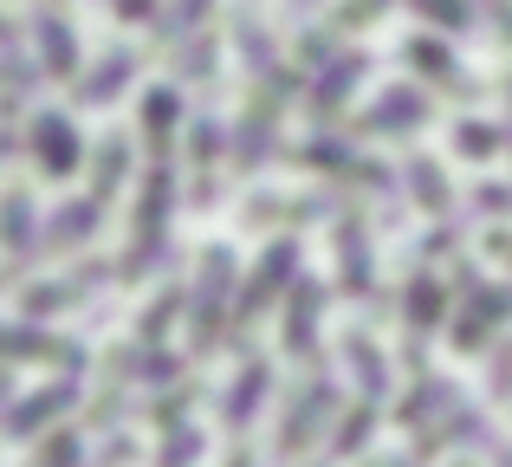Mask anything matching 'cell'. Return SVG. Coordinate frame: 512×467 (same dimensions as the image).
<instances>
[{"mask_svg":"<svg viewBox=\"0 0 512 467\" xmlns=\"http://www.w3.org/2000/svg\"><path fill=\"white\" fill-rule=\"evenodd\" d=\"M234 299H240V260L234 247H201L195 286H188V351L214 357L234 331Z\"/></svg>","mask_w":512,"mask_h":467,"instance_id":"obj_1","label":"cell"},{"mask_svg":"<svg viewBox=\"0 0 512 467\" xmlns=\"http://www.w3.org/2000/svg\"><path fill=\"white\" fill-rule=\"evenodd\" d=\"M299 234H279V240H266V253L253 260V273L240 279V299H234V331H227V351H240V357H253L247 351V338H253V325L266 318V305H286V292L299 286Z\"/></svg>","mask_w":512,"mask_h":467,"instance_id":"obj_2","label":"cell"},{"mask_svg":"<svg viewBox=\"0 0 512 467\" xmlns=\"http://www.w3.org/2000/svg\"><path fill=\"white\" fill-rule=\"evenodd\" d=\"M338 416H344V390H338V377H331V364L318 357L312 377H305L299 390H292V403H286V422H279V435H273V455L279 461L312 455L318 435L338 429Z\"/></svg>","mask_w":512,"mask_h":467,"instance_id":"obj_3","label":"cell"},{"mask_svg":"<svg viewBox=\"0 0 512 467\" xmlns=\"http://www.w3.org/2000/svg\"><path fill=\"white\" fill-rule=\"evenodd\" d=\"M512 325V286H493V279H474V286L454 299L448 318V344L461 357H487L493 351V331Z\"/></svg>","mask_w":512,"mask_h":467,"instance_id":"obj_4","label":"cell"},{"mask_svg":"<svg viewBox=\"0 0 512 467\" xmlns=\"http://www.w3.org/2000/svg\"><path fill=\"white\" fill-rule=\"evenodd\" d=\"M26 150H33V169L46 182H65V176H78V169L91 163L72 111H33V124H26Z\"/></svg>","mask_w":512,"mask_h":467,"instance_id":"obj_5","label":"cell"},{"mask_svg":"<svg viewBox=\"0 0 512 467\" xmlns=\"http://www.w3.org/2000/svg\"><path fill=\"white\" fill-rule=\"evenodd\" d=\"M72 403H78V377H52V383H39L33 396H20V403L0 416V435H7V442H39V435H52L65 416H72Z\"/></svg>","mask_w":512,"mask_h":467,"instance_id":"obj_6","label":"cell"},{"mask_svg":"<svg viewBox=\"0 0 512 467\" xmlns=\"http://www.w3.org/2000/svg\"><path fill=\"white\" fill-rule=\"evenodd\" d=\"M325 305H331V286H318V279H299V286L286 292V305H279V344H286V357H299V364H318V331H325Z\"/></svg>","mask_w":512,"mask_h":467,"instance_id":"obj_7","label":"cell"},{"mask_svg":"<svg viewBox=\"0 0 512 467\" xmlns=\"http://www.w3.org/2000/svg\"><path fill=\"white\" fill-rule=\"evenodd\" d=\"M363 78H370V52H338V59L325 65V72H312V85H305V117H312L318 130H331L338 124V111L350 104V91L363 85Z\"/></svg>","mask_w":512,"mask_h":467,"instance_id":"obj_8","label":"cell"},{"mask_svg":"<svg viewBox=\"0 0 512 467\" xmlns=\"http://www.w3.org/2000/svg\"><path fill=\"white\" fill-rule=\"evenodd\" d=\"M435 117V98L422 85H389L376 104H363V117L350 124V137H409Z\"/></svg>","mask_w":512,"mask_h":467,"instance_id":"obj_9","label":"cell"},{"mask_svg":"<svg viewBox=\"0 0 512 467\" xmlns=\"http://www.w3.org/2000/svg\"><path fill=\"white\" fill-rule=\"evenodd\" d=\"M338 286H344V299H357V305H370L376 292V247H370V221L357 215V202L338 215Z\"/></svg>","mask_w":512,"mask_h":467,"instance_id":"obj_10","label":"cell"},{"mask_svg":"<svg viewBox=\"0 0 512 467\" xmlns=\"http://www.w3.org/2000/svg\"><path fill=\"white\" fill-rule=\"evenodd\" d=\"M266 396H273V364H266L260 351L240 357L234 383H227V396H221V429H227V435H247L253 422H260Z\"/></svg>","mask_w":512,"mask_h":467,"instance_id":"obj_11","label":"cell"},{"mask_svg":"<svg viewBox=\"0 0 512 467\" xmlns=\"http://www.w3.org/2000/svg\"><path fill=\"white\" fill-rule=\"evenodd\" d=\"M448 318H454V286L441 273H428V266H415L409 286H402V331L409 338H435Z\"/></svg>","mask_w":512,"mask_h":467,"instance_id":"obj_12","label":"cell"},{"mask_svg":"<svg viewBox=\"0 0 512 467\" xmlns=\"http://www.w3.org/2000/svg\"><path fill=\"white\" fill-rule=\"evenodd\" d=\"M137 65H143L137 46H111L98 65H85V72H78V85H72L78 111H104V104H117L130 91V78H137Z\"/></svg>","mask_w":512,"mask_h":467,"instance_id":"obj_13","label":"cell"},{"mask_svg":"<svg viewBox=\"0 0 512 467\" xmlns=\"http://www.w3.org/2000/svg\"><path fill=\"white\" fill-rule=\"evenodd\" d=\"M0 247H7V266H33L39 253V208H33V189H20V182H7L0 189Z\"/></svg>","mask_w":512,"mask_h":467,"instance_id":"obj_14","label":"cell"},{"mask_svg":"<svg viewBox=\"0 0 512 467\" xmlns=\"http://www.w3.org/2000/svg\"><path fill=\"white\" fill-rule=\"evenodd\" d=\"M26 33H33V46H39V65H46V78H72V85H78V72H85V52H78L72 20H65L59 7H39L33 20H26Z\"/></svg>","mask_w":512,"mask_h":467,"instance_id":"obj_15","label":"cell"},{"mask_svg":"<svg viewBox=\"0 0 512 467\" xmlns=\"http://www.w3.org/2000/svg\"><path fill=\"white\" fill-rule=\"evenodd\" d=\"M137 130H143V143H150V156H175V137L188 130V98H182V85H175V78L143 91Z\"/></svg>","mask_w":512,"mask_h":467,"instance_id":"obj_16","label":"cell"},{"mask_svg":"<svg viewBox=\"0 0 512 467\" xmlns=\"http://www.w3.org/2000/svg\"><path fill=\"white\" fill-rule=\"evenodd\" d=\"M402 59H409L415 72L428 78V85H441L448 98H480V85L461 72V59H454V46H448L441 33H415L409 46H402Z\"/></svg>","mask_w":512,"mask_h":467,"instance_id":"obj_17","label":"cell"},{"mask_svg":"<svg viewBox=\"0 0 512 467\" xmlns=\"http://www.w3.org/2000/svg\"><path fill=\"white\" fill-rule=\"evenodd\" d=\"M286 163L312 169V176H338V182H350V169L363 163V150H357V137H350V130H318V137L292 143Z\"/></svg>","mask_w":512,"mask_h":467,"instance_id":"obj_18","label":"cell"},{"mask_svg":"<svg viewBox=\"0 0 512 467\" xmlns=\"http://www.w3.org/2000/svg\"><path fill=\"white\" fill-rule=\"evenodd\" d=\"M454 403H461V383L441 377V370H428V377H415V383H409V396H402L389 416H396L402 429H435V422L448 416Z\"/></svg>","mask_w":512,"mask_h":467,"instance_id":"obj_19","label":"cell"},{"mask_svg":"<svg viewBox=\"0 0 512 467\" xmlns=\"http://www.w3.org/2000/svg\"><path fill=\"white\" fill-rule=\"evenodd\" d=\"M104 228V202L98 195H72V202H59L52 208V221H46V253H78V247H91V234Z\"/></svg>","mask_w":512,"mask_h":467,"instance_id":"obj_20","label":"cell"},{"mask_svg":"<svg viewBox=\"0 0 512 467\" xmlns=\"http://www.w3.org/2000/svg\"><path fill=\"white\" fill-rule=\"evenodd\" d=\"M344 370H350V383H357V396L389 403V357L370 331H344Z\"/></svg>","mask_w":512,"mask_h":467,"instance_id":"obj_21","label":"cell"},{"mask_svg":"<svg viewBox=\"0 0 512 467\" xmlns=\"http://www.w3.org/2000/svg\"><path fill=\"white\" fill-rule=\"evenodd\" d=\"M402 189H409V202L422 208V215H435V221H448V215H454L448 169H441L435 156H402Z\"/></svg>","mask_w":512,"mask_h":467,"instance_id":"obj_22","label":"cell"},{"mask_svg":"<svg viewBox=\"0 0 512 467\" xmlns=\"http://www.w3.org/2000/svg\"><path fill=\"white\" fill-rule=\"evenodd\" d=\"M376 422H383V403H370V396L344 403L338 429L325 435V455H331V461H350V455H363V448H370V435H376Z\"/></svg>","mask_w":512,"mask_h":467,"instance_id":"obj_23","label":"cell"},{"mask_svg":"<svg viewBox=\"0 0 512 467\" xmlns=\"http://www.w3.org/2000/svg\"><path fill=\"white\" fill-rule=\"evenodd\" d=\"M130 163H137V150H130V137H98L91 143V195L98 202H111V195H124V182H130Z\"/></svg>","mask_w":512,"mask_h":467,"instance_id":"obj_24","label":"cell"},{"mask_svg":"<svg viewBox=\"0 0 512 467\" xmlns=\"http://www.w3.org/2000/svg\"><path fill=\"white\" fill-rule=\"evenodd\" d=\"M182 318H188V286H175V279H169V286L150 292V305L137 312V344H150V351H156Z\"/></svg>","mask_w":512,"mask_h":467,"instance_id":"obj_25","label":"cell"},{"mask_svg":"<svg viewBox=\"0 0 512 467\" xmlns=\"http://www.w3.org/2000/svg\"><path fill=\"white\" fill-rule=\"evenodd\" d=\"M39 78H46V65L20 59V52H7V59H0V124H13V117L39 98Z\"/></svg>","mask_w":512,"mask_h":467,"instance_id":"obj_26","label":"cell"},{"mask_svg":"<svg viewBox=\"0 0 512 467\" xmlns=\"http://www.w3.org/2000/svg\"><path fill=\"white\" fill-rule=\"evenodd\" d=\"M234 39H240V59H247V72H253V78H266L273 65H286V59H279V39L260 26V13H253L247 0L234 7Z\"/></svg>","mask_w":512,"mask_h":467,"instance_id":"obj_27","label":"cell"},{"mask_svg":"<svg viewBox=\"0 0 512 467\" xmlns=\"http://www.w3.org/2000/svg\"><path fill=\"white\" fill-rule=\"evenodd\" d=\"M78 299H85V292H78V279H72V273H65V279H33V286L20 292V318H33V325H46V318L72 312Z\"/></svg>","mask_w":512,"mask_h":467,"instance_id":"obj_28","label":"cell"},{"mask_svg":"<svg viewBox=\"0 0 512 467\" xmlns=\"http://www.w3.org/2000/svg\"><path fill=\"white\" fill-rule=\"evenodd\" d=\"M214 65H221V46L214 33H195L175 46V85H214Z\"/></svg>","mask_w":512,"mask_h":467,"instance_id":"obj_29","label":"cell"},{"mask_svg":"<svg viewBox=\"0 0 512 467\" xmlns=\"http://www.w3.org/2000/svg\"><path fill=\"white\" fill-rule=\"evenodd\" d=\"M506 130L500 124H480V117H461L454 124V156H467V163H487V156H500L506 150Z\"/></svg>","mask_w":512,"mask_h":467,"instance_id":"obj_30","label":"cell"},{"mask_svg":"<svg viewBox=\"0 0 512 467\" xmlns=\"http://www.w3.org/2000/svg\"><path fill=\"white\" fill-rule=\"evenodd\" d=\"M188 409H195V383H175V390H156L150 403H143V422H156V429H188Z\"/></svg>","mask_w":512,"mask_h":467,"instance_id":"obj_31","label":"cell"},{"mask_svg":"<svg viewBox=\"0 0 512 467\" xmlns=\"http://www.w3.org/2000/svg\"><path fill=\"white\" fill-rule=\"evenodd\" d=\"M409 13L435 33H467L474 26V0H409Z\"/></svg>","mask_w":512,"mask_h":467,"instance_id":"obj_32","label":"cell"},{"mask_svg":"<svg viewBox=\"0 0 512 467\" xmlns=\"http://www.w3.org/2000/svg\"><path fill=\"white\" fill-rule=\"evenodd\" d=\"M26 467H85V435H78V429L39 435V448H33V461H26Z\"/></svg>","mask_w":512,"mask_h":467,"instance_id":"obj_33","label":"cell"},{"mask_svg":"<svg viewBox=\"0 0 512 467\" xmlns=\"http://www.w3.org/2000/svg\"><path fill=\"white\" fill-rule=\"evenodd\" d=\"M201 448H208V435H201L195 422H188V429H169V435H163V448L150 455V467H195V461H201Z\"/></svg>","mask_w":512,"mask_h":467,"instance_id":"obj_34","label":"cell"},{"mask_svg":"<svg viewBox=\"0 0 512 467\" xmlns=\"http://www.w3.org/2000/svg\"><path fill=\"white\" fill-rule=\"evenodd\" d=\"M338 26H305L299 33V52H292V65H305V72H325L331 59H338Z\"/></svg>","mask_w":512,"mask_h":467,"instance_id":"obj_35","label":"cell"},{"mask_svg":"<svg viewBox=\"0 0 512 467\" xmlns=\"http://www.w3.org/2000/svg\"><path fill=\"white\" fill-rule=\"evenodd\" d=\"M428 260H461V215L435 221V228L422 234V247H415V266H428Z\"/></svg>","mask_w":512,"mask_h":467,"instance_id":"obj_36","label":"cell"},{"mask_svg":"<svg viewBox=\"0 0 512 467\" xmlns=\"http://www.w3.org/2000/svg\"><path fill=\"white\" fill-rule=\"evenodd\" d=\"M124 416H130L124 383H104V390L91 396V409H85V422H91V429H104V435H111V429H124Z\"/></svg>","mask_w":512,"mask_h":467,"instance_id":"obj_37","label":"cell"},{"mask_svg":"<svg viewBox=\"0 0 512 467\" xmlns=\"http://www.w3.org/2000/svg\"><path fill=\"white\" fill-rule=\"evenodd\" d=\"M467 208H474L480 221H512V182H474V195H467Z\"/></svg>","mask_w":512,"mask_h":467,"instance_id":"obj_38","label":"cell"},{"mask_svg":"<svg viewBox=\"0 0 512 467\" xmlns=\"http://www.w3.org/2000/svg\"><path fill=\"white\" fill-rule=\"evenodd\" d=\"M389 7H396V0H344V7L331 13V26H338V33H363V26H376Z\"/></svg>","mask_w":512,"mask_h":467,"instance_id":"obj_39","label":"cell"},{"mask_svg":"<svg viewBox=\"0 0 512 467\" xmlns=\"http://www.w3.org/2000/svg\"><path fill=\"white\" fill-rule=\"evenodd\" d=\"M487 390H493V403H512V338H500L487 351Z\"/></svg>","mask_w":512,"mask_h":467,"instance_id":"obj_40","label":"cell"},{"mask_svg":"<svg viewBox=\"0 0 512 467\" xmlns=\"http://www.w3.org/2000/svg\"><path fill=\"white\" fill-rule=\"evenodd\" d=\"M137 455H143V448H137V435H130V429H111V435H104V455H98V467H130Z\"/></svg>","mask_w":512,"mask_h":467,"instance_id":"obj_41","label":"cell"},{"mask_svg":"<svg viewBox=\"0 0 512 467\" xmlns=\"http://www.w3.org/2000/svg\"><path fill=\"white\" fill-rule=\"evenodd\" d=\"M111 13L130 20V26H156L163 20V0H111Z\"/></svg>","mask_w":512,"mask_h":467,"instance_id":"obj_42","label":"cell"},{"mask_svg":"<svg viewBox=\"0 0 512 467\" xmlns=\"http://www.w3.org/2000/svg\"><path fill=\"white\" fill-rule=\"evenodd\" d=\"M487 253H493V260H506V273H512V228H493L487 234Z\"/></svg>","mask_w":512,"mask_h":467,"instance_id":"obj_43","label":"cell"},{"mask_svg":"<svg viewBox=\"0 0 512 467\" xmlns=\"http://www.w3.org/2000/svg\"><path fill=\"white\" fill-rule=\"evenodd\" d=\"M13 390H20V383H13V364H0V416H7V409L20 403V396H13Z\"/></svg>","mask_w":512,"mask_h":467,"instance_id":"obj_44","label":"cell"},{"mask_svg":"<svg viewBox=\"0 0 512 467\" xmlns=\"http://www.w3.org/2000/svg\"><path fill=\"white\" fill-rule=\"evenodd\" d=\"M13 150H20V130H13V124H0V163H7Z\"/></svg>","mask_w":512,"mask_h":467,"instance_id":"obj_45","label":"cell"},{"mask_svg":"<svg viewBox=\"0 0 512 467\" xmlns=\"http://www.w3.org/2000/svg\"><path fill=\"white\" fill-rule=\"evenodd\" d=\"M13 39H20V26H13L7 13H0V52H13Z\"/></svg>","mask_w":512,"mask_h":467,"instance_id":"obj_46","label":"cell"},{"mask_svg":"<svg viewBox=\"0 0 512 467\" xmlns=\"http://www.w3.org/2000/svg\"><path fill=\"white\" fill-rule=\"evenodd\" d=\"M227 467H260V455H253V448H234V455H227Z\"/></svg>","mask_w":512,"mask_h":467,"instance_id":"obj_47","label":"cell"},{"mask_svg":"<svg viewBox=\"0 0 512 467\" xmlns=\"http://www.w3.org/2000/svg\"><path fill=\"white\" fill-rule=\"evenodd\" d=\"M383 467H428V461H415V455H402V461H383Z\"/></svg>","mask_w":512,"mask_h":467,"instance_id":"obj_48","label":"cell"},{"mask_svg":"<svg viewBox=\"0 0 512 467\" xmlns=\"http://www.w3.org/2000/svg\"><path fill=\"white\" fill-rule=\"evenodd\" d=\"M454 467H493V461H474V455H461V461H454Z\"/></svg>","mask_w":512,"mask_h":467,"instance_id":"obj_49","label":"cell"},{"mask_svg":"<svg viewBox=\"0 0 512 467\" xmlns=\"http://www.w3.org/2000/svg\"><path fill=\"white\" fill-rule=\"evenodd\" d=\"M506 104H512V72H506Z\"/></svg>","mask_w":512,"mask_h":467,"instance_id":"obj_50","label":"cell"},{"mask_svg":"<svg viewBox=\"0 0 512 467\" xmlns=\"http://www.w3.org/2000/svg\"><path fill=\"white\" fill-rule=\"evenodd\" d=\"M305 467H331V461H305Z\"/></svg>","mask_w":512,"mask_h":467,"instance_id":"obj_51","label":"cell"},{"mask_svg":"<svg viewBox=\"0 0 512 467\" xmlns=\"http://www.w3.org/2000/svg\"><path fill=\"white\" fill-rule=\"evenodd\" d=\"M363 467H383V461H363Z\"/></svg>","mask_w":512,"mask_h":467,"instance_id":"obj_52","label":"cell"}]
</instances>
